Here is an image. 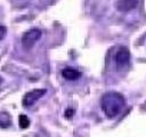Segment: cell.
Returning <instances> with one entry per match:
<instances>
[{"instance_id": "obj_1", "label": "cell", "mask_w": 146, "mask_h": 137, "mask_svg": "<svg viewBox=\"0 0 146 137\" xmlns=\"http://www.w3.org/2000/svg\"><path fill=\"white\" fill-rule=\"evenodd\" d=\"M125 105L124 97L115 91H110L103 95L100 100V106L108 118H115L123 110Z\"/></svg>"}, {"instance_id": "obj_2", "label": "cell", "mask_w": 146, "mask_h": 137, "mask_svg": "<svg viewBox=\"0 0 146 137\" xmlns=\"http://www.w3.org/2000/svg\"><path fill=\"white\" fill-rule=\"evenodd\" d=\"M41 31L39 29H30L22 37V45L25 49H31L34 43L40 39Z\"/></svg>"}, {"instance_id": "obj_3", "label": "cell", "mask_w": 146, "mask_h": 137, "mask_svg": "<svg viewBox=\"0 0 146 137\" xmlns=\"http://www.w3.org/2000/svg\"><path fill=\"white\" fill-rule=\"evenodd\" d=\"M46 89H34L29 92H26L23 97V105L24 106H31L33 105L39 98H41L46 94Z\"/></svg>"}, {"instance_id": "obj_4", "label": "cell", "mask_w": 146, "mask_h": 137, "mask_svg": "<svg viewBox=\"0 0 146 137\" xmlns=\"http://www.w3.org/2000/svg\"><path fill=\"white\" fill-rule=\"evenodd\" d=\"M130 61V53L125 47L119 48L115 54V64L119 68H123L129 64Z\"/></svg>"}, {"instance_id": "obj_5", "label": "cell", "mask_w": 146, "mask_h": 137, "mask_svg": "<svg viewBox=\"0 0 146 137\" xmlns=\"http://www.w3.org/2000/svg\"><path fill=\"white\" fill-rule=\"evenodd\" d=\"M138 5V0H119L116 2V9L120 11H129L136 8Z\"/></svg>"}, {"instance_id": "obj_6", "label": "cell", "mask_w": 146, "mask_h": 137, "mask_svg": "<svg viewBox=\"0 0 146 137\" xmlns=\"http://www.w3.org/2000/svg\"><path fill=\"white\" fill-rule=\"evenodd\" d=\"M62 75H63V78H65L66 80H71V81H73V80L79 79V78L81 76V73H80L78 70H75V68H72V67H65V68L62 71Z\"/></svg>"}, {"instance_id": "obj_7", "label": "cell", "mask_w": 146, "mask_h": 137, "mask_svg": "<svg viewBox=\"0 0 146 137\" xmlns=\"http://www.w3.org/2000/svg\"><path fill=\"white\" fill-rule=\"evenodd\" d=\"M11 123L10 115L7 112H0V127L1 128H7Z\"/></svg>"}, {"instance_id": "obj_8", "label": "cell", "mask_w": 146, "mask_h": 137, "mask_svg": "<svg viewBox=\"0 0 146 137\" xmlns=\"http://www.w3.org/2000/svg\"><path fill=\"white\" fill-rule=\"evenodd\" d=\"M18 124L22 129H26L29 126H30V120L26 115H19V119H18Z\"/></svg>"}, {"instance_id": "obj_9", "label": "cell", "mask_w": 146, "mask_h": 137, "mask_svg": "<svg viewBox=\"0 0 146 137\" xmlns=\"http://www.w3.org/2000/svg\"><path fill=\"white\" fill-rule=\"evenodd\" d=\"M6 35V27L3 25H0V40H2Z\"/></svg>"}, {"instance_id": "obj_10", "label": "cell", "mask_w": 146, "mask_h": 137, "mask_svg": "<svg viewBox=\"0 0 146 137\" xmlns=\"http://www.w3.org/2000/svg\"><path fill=\"white\" fill-rule=\"evenodd\" d=\"M72 115H73V110L72 108H67L66 112H65V116L66 118H71Z\"/></svg>"}, {"instance_id": "obj_11", "label": "cell", "mask_w": 146, "mask_h": 137, "mask_svg": "<svg viewBox=\"0 0 146 137\" xmlns=\"http://www.w3.org/2000/svg\"><path fill=\"white\" fill-rule=\"evenodd\" d=\"M1 82H2V78L0 76V83H1Z\"/></svg>"}]
</instances>
